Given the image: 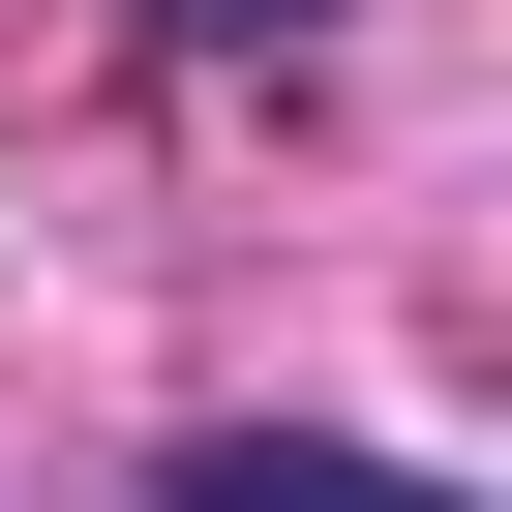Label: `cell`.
<instances>
[{"instance_id": "6da1fadb", "label": "cell", "mask_w": 512, "mask_h": 512, "mask_svg": "<svg viewBox=\"0 0 512 512\" xmlns=\"http://www.w3.org/2000/svg\"><path fill=\"white\" fill-rule=\"evenodd\" d=\"M151 512H452V482H392V452H302V422H211Z\"/></svg>"}, {"instance_id": "7a4b0ae2", "label": "cell", "mask_w": 512, "mask_h": 512, "mask_svg": "<svg viewBox=\"0 0 512 512\" xmlns=\"http://www.w3.org/2000/svg\"><path fill=\"white\" fill-rule=\"evenodd\" d=\"M181 31H332V0H181Z\"/></svg>"}]
</instances>
